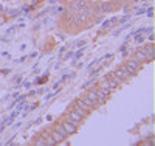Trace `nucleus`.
I'll list each match as a JSON object with an SVG mask.
<instances>
[{"mask_svg":"<svg viewBox=\"0 0 155 146\" xmlns=\"http://www.w3.org/2000/svg\"><path fill=\"white\" fill-rule=\"evenodd\" d=\"M99 89H102V90H110L109 83H107V78H101V79H99ZM110 92H112V90H110Z\"/></svg>","mask_w":155,"mask_h":146,"instance_id":"obj_11","label":"nucleus"},{"mask_svg":"<svg viewBox=\"0 0 155 146\" xmlns=\"http://www.w3.org/2000/svg\"><path fill=\"white\" fill-rule=\"evenodd\" d=\"M67 117H68V118H73V120H76V121H81V120H82V117H81L79 114H78L74 109H71V110L68 112V115H67Z\"/></svg>","mask_w":155,"mask_h":146,"instance_id":"obj_10","label":"nucleus"},{"mask_svg":"<svg viewBox=\"0 0 155 146\" xmlns=\"http://www.w3.org/2000/svg\"><path fill=\"white\" fill-rule=\"evenodd\" d=\"M107 83H109V87H110V90H115V89H116V86H118V83H116L115 79L112 78V76H107Z\"/></svg>","mask_w":155,"mask_h":146,"instance_id":"obj_15","label":"nucleus"},{"mask_svg":"<svg viewBox=\"0 0 155 146\" xmlns=\"http://www.w3.org/2000/svg\"><path fill=\"white\" fill-rule=\"evenodd\" d=\"M70 2H79V0H70Z\"/></svg>","mask_w":155,"mask_h":146,"instance_id":"obj_19","label":"nucleus"},{"mask_svg":"<svg viewBox=\"0 0 155 146\" xmlns=\"http://www.w3.org/2000/svg\"><path fill=\"white\" fill-rule=\"evenodd\" d=\"M95 90H96V106H98V104H104L109 95H107L102 89H95Z\"/></svg>","mask_w":155,"mask_h":146,"instance_id":"obj_2","label":"nucleus"},{"mask_svg":"<svg viewBox=\"0 0 155 146\" xmlns=\"http://www.w3.org/2000/svg\"><path fill=\"white\" fill-rule=\"evenodd\" d=\"M82 101H84L85 104H88V106H90V107H93V103H92V101H90V100H88L87 97H82Z\"/></svg>","mask_w":155,"mask_h":146,"instance_id":"obj_18","label":"nucleus"},{"mask_svg":"<svg viewBox=\"0 0 155 146\" xmlns=\"http://www.w3.org/2000/svg\"><path fill=\"white\" fill-rule=\"evenodd\" d=\"M85 97L93 103V106H96V90H95V89H93V90H88V93H87Z\"/></svg>","mask_w":155,"mask_h":146,"instance_id":"obj_9","label":"nucleus"},{"mask_svg":"<svg viewBox=\"0 0 155 146\" xmlns=\"http://www.w3.org/2000/svg\"><path fill=\"white\" fill-rule=\"evenodd\" d=\"M74 106H76V107H79V109H82V110H84V112H87V114H88L90 110H92V107H90L88 104H85V103H84L82 100H78Z\"/></svg>","mask_w":155,"mask_h":146,"instance_id":"obj_5","label":"nucleus"},{"mask_svg":"<svg viewBox=\"0 0 155 146\" xmlns=\"http://www.w3.org/2000/svg\"><path fill=\"white\" fill-rule=\"evenodd\" d=\"M121 69H124L129 75H137L140 72V69H141V64L137 62L135 59H129L124 65H121Z\"/></svg>","mask_w":155,"mask_h":146,"instance_id":"obj_1","label":"nucleus"},{"mask_svg":"<svg viewBox=\"0 0 155 146\" xmlns=\"http://www.w3.org/2000/svg\"><path fill=\"white\" fill-rule=\"evenodd\" d=\"M141 50H143V51L146 53L147 59H149V61H152V58H153V45H144Z\"/></svg>","mask_w":155,"mask_h":146,"instance_id":"obj_7","label":"nucleus"},{"mask_svg":"<svg viewBox=\"0 0 155 146\" xmlns=\"http://www.w3.org/2000/svg\"><path fill=\"white\" fill-rule=\"evenodd\" d=\"M73 109H74V110H76L78 114H79V115H81L82 118H84V117L87 115V112H84V110H82V109H79V107H76V106H73Z\"/></svg>","mask_w":155,"mask_h":146,"instance_id":"obj_16","label":"nucleus"},{"mask_svg":"<svg viewBox=\"0 0 155 146\" xmlns=\"http://www.w3.org/2000/svg\"><path fill=\"white\" fill-rule=\"evenodd\" d=\"M113 9V6L110 5V3H101V5H98V8H96V11H99V12H110Z\"/></svg>","mask_w":155,"mask_h":146,"instance_id":"obj_6","label":"nucleus"},{"mask_svg":"<svg viewBox=\"0 0 155 146\" xmlns=\"http://www.w3.org/2000/svg\"><path fill=\"white\" fill-rule=\"evenodd\" d=\"M50 134H51V137H53V140H54V143H59V141H62V140H64V137H62V135L59 134V132H56L54 129H53V131H51V132H50Z\"/></svg>","mask_w":155,"mask_h":146,"instance_id":"obj_13","label":"nucleus"},{"mask_svg":"<svg viewBox=\"0 0 155 146\" xmlns=\"http://www.w3.org/2000/svg\"><path fill=\"white\" fill-rule=\"evenodd\" d=\"M42 137L45 138V141H47V144H56L54 143V140H53V137H51V134H50V132H44V134H42Z\"/></svg>","mask_w":155,"mask_h":146,"instance_id":"obj_14","label":"nucleus"},{"mask_svg":"<svg viewBox=\"0 0 155 146\" xmlns=\"http://www.w3.org/2000/svg\"><path fill=\"white\" fill-rule=\"evenodd\" d=\"M54 131L59 132V134H61L64 138H67V137H68V132H67L65 127H64V124H56V126H54Z\"/></svg>","mask_w":155,"mask_h":146,"instance_id":"obj_8","label":"nucleus"},{"mask_svg":"<svg viewBox=\"0 0 155 146\" xmlns=\"http://www.w3.org/2000/svg\"><path fill=\"white\" fill-rule=\"evenodd\" d=\"M134 59H135L137 62H140V64H144V62H149V59H147V56H146V53H144L143 50H140V51H137V53H135V56H134Z\"/></svg>","mask_w":155,"mask_h":146,"instance_id":"obj_3","label":"nucleus"},{"mask_svg":"<svg viewBox=\"0 0 155 146\" xmlns=\"http://www.w3.org/2000/svg\"><path fill=\"white\" fill-rule=\"evenodd\" d=\"M64 127L67 129V132H68V135H70V134H74V132H76V127H74V126H73L71 123H68L67 120L64 121Z\"/></svg>","mask_w":155,"mask_h":146,"instance_id":"obj_12","label":"nucleus"},{"mask_svg":"<svg viewBox=\"0 0 155 146\" xmlns=\"http://www.w3.org/2000/svg\"><path fill=\"white\" fill-rule=\"evenodd\" d=\"M36 144H37V146H47V141H45V138H44V137H41V138H39V140L36 141Z\"/></svg>","mask_w":155,"mask_h":146,"instance_id":"obj_17","label":"nucleus"},{"mask_svg":"<svg viewBox=\"0 0 155 146\" xmlns=\"http://www.w3.org/2000/svg\"><path fill=\"white\" fill-rule=\"evenodd\" d=\"M113 73L116 75V78H118L121 83H123V81H126V79H129V78L132 76V75H129V73H127V72H126L124 69H118V70H115Z\"/></svg>","mask_w":155,"mask_h":146,"instance_id":"obj_4","label":"nucleus"}]
</instances>
